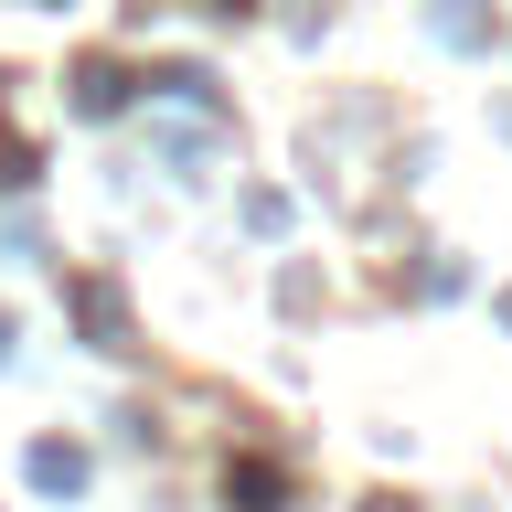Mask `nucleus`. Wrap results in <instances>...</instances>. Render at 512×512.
I'll return each mask as SVG.
<instances>
[{"label": "nucleus", "instance_id": "f257e3e1", "mask_svg": "<svg viewBox=\"0 0 512 512\" xmlns=\"http://www.w3.org/2000/svg\"><path fill=\"white\" fill-rule=\"evenodd\" d=\"M32 480H43V491H75L86 459H75V448H32Z\"/></svg>", "mask_w": 512, "mask_h": 512}, {"label": "nucleus", "instance_id": "f03ea898", "mask_svg": "<svg viewBox=\"0 0 512 512\" xmlns=\"http://www.w3.org/2000/svg\"><path fill=\"white\" fill-rule=\"evenodd\" d=\"M0 352H11V320H0Z\"/></svg>", "mask_w": 512, "mask_h": 512}, {"label": "nucleus", "instance_id": "7ed1b4c3", "mask_svg": "<svg viewBox=\"0 0 512 512\" xmlns=\"http://www.w3.org/2000/svg\"><path fill=\"white\" fill-rule=\"evenodd\" d=\"M502 320H512V299H502Z\"/></svg>", "mask_w": 512, "mask_h": 512}]
</instances>
